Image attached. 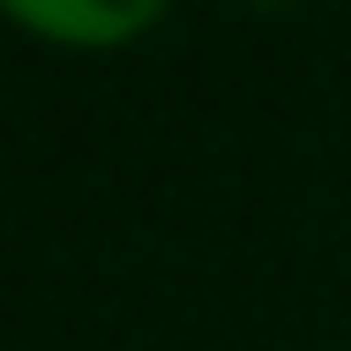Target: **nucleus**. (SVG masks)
Masks as SVG:
<instances>
[{
  "label": "nucleus",
  "mask_w": 351,
  "mask_h": 351,
  "mask_svg": "<svg viewBox=\"0 0 351 351\" xmlns=\"http://www.w3.org/2000/svg\"><path fill=\"white\" fill-rule=\"evenodd\" d=\"M23 30H38V38H53V45H128L135 30H149L165 8L157 0H128V8H8Z\"/></svg>",
  "instance_id": "obj_1"
}]
</instances>
